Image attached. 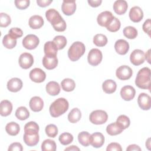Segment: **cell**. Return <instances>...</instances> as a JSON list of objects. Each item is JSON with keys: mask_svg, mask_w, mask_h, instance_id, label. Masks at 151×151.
<instances>
[{"mask_svg": "<svg viewBox=\"0 0 151 151\" xmlns=\"http://www.w3.org/2000/svg\"><path fill=\"white\" fill-rule=\"evenodd\" d=\"M39 129V126L35 122L31 121L25 124L23 139L27 145L32 147L37 145L40 139Z\"/></svg>", "mask_w": 151, "mask_h": 151, "instance_id": "1", "label": "cell"}, {"mask_svg": "<svg viewBox=\"0 0 151 151\" xmlns=\"http://www.w3.org/2000/svg\"><path fill=\"white\" fill-rule=\"evenodd\" d=\"M150 69L148 67L141 68L137 74L135 84L140 88L150 90Z\"/></svg>", "mask_w": 151, "mask_h": 151, "instance_id": "2", "label": "cell"}, {"mask_svg": "<svg viewBox=\"0 0 151 151\" xmlns=\"http://www.w3.org/2000/svg\"><path fill=\"white\" fill-rule=\"evenodd\" d=\"M69 107L68 101L63 97L55 100L50 106V113L53 117H57L65 113Z\"/></svg>", "mask_w": 151, "mask_h": 151, "instance_id": "3", "label": "cell"}, {"mask_svg": "<svg viewBox=\"0 0 151 151\" xmlns=\"http://www.w3.org/2000/svg\"><path fill=\"white\" fill-rule=\"evenodd\" d=\"M85 51V45L83 42H74L68 50V57L71 61H76L84 54Z\"/></svg>", "mask_w": 151, "mask_h": 151, "instance_id": "4", "label": "cell"}, {"mask_svg": "<svg viewBox=\"0 0 151 151\" xmlns=\"http://www.w3.org/2000/svg\"><path fill=\"white\" fill-rule=\"evenodd\" d=\"M108 119L107 113L101 110H96L93 111L89 116L91 123L94 124H102L105 123Z\"/></svg>", "mask_w": 151, "mask_h": 151, "instance_id": "5", "label": "cell"}, {"mask_svg": "<svg viewBox=\"0 0 151 151\" xmlns=\"http://www.w3.org/2000/svg\"><path fill=\"white\" fill-rule=\"evenodd\" d=\"M45 17L47 19L51 24L53 27L64 20L59 12L53 8L49 9L45 12Z\"/></svg>", "mask_w": 151, "mask_h": 151, "instance_id": "6", "label": "cell"}, {"mask_svg": "<svg viewBox=\"0 0 151 151\" xmlns=\"http://www.w3.org/2000/svg\"><path fill=\"white\" fill-rule=\"evenodd\" d=\"M102 58V52L97 48L91 49L88 52L87 56V60L88 63L93 66H96L99 65L101 63Z\"/></svg>", "mask_w": 151, "mask_h": 151, "instance_id": "7", "label": "cell"}, {"mask_svg": "<svg viewBox=\"0 0 151 151\" xmlns=\"http://www.w3.org/2000/svg\"><path fill=\"white\" fill-rule=\"evenodd\" d=\"M39 42V38L34 34H28L22 40V45L28 50L35 49L38 45Z\"/></svg>", "mask_w": 151, "mask_h": 151, "instance_id": "8", "label": "cell"}, {"mask_svg": "<svg viewBox=\"0 0 151 151\" xmlns=\"http://www.w3.org/2000/svg\"><path fill=\"white\" fill-rule=\"evenodd\" d=\"M114 17L111 12L106 11L99 14L97 18V21L100 26L107 27L112 21Z\"/></svg>", "mask_w": 151, "mask_h": 151, "instance_id": "9", "label": "cell"}, {"mask_svg": "<svg viewBox=\"0 0 151 151\" xmlns=\"http://www.w3.org/2000/svg\"><path fill=\"white\" fill-rule=\"evenodd\" d=\"M130 60L134 65H139L143 64L145 60V52L139 49L133 50L130 54Z\"/></svg>", "mask_w": 151, "mask_h": 151, "instance_id": "10", "label": "cell"}, {"mask_svg": "<svg viewBox=\"0 0 151 151\" xmlns=\"http://www.w3.org/2000/svg\"><path fill=\"white\" fill-rule=\"evenodd\" d=\"M19 66L24 69L30 68L34 63L33 56L28 52H24L21 54L18 60Z\"/></svg>", "mask_w": 151, "mask_h": 151, "instance_id": "11", "label": "cell"}, {"mask_svg": "<svg viewBox=\"0 0 151 151\" xmlns=\"http://www.w3.org/2000/svg\"><path fill=\"white\" fill-rule=\"evenodd\" d=\"M132 74V68L126 65L120 66L116 71V77L121 80H126L130 78Z\"/></svg>", "mask_w": 151, "mask_h": 151, "instance_id": "12", "label": "cell"}, {"mask_svg": "<svg viewBox=\"0 0 151 151\" xmlns=\"http://www.w3.org/2000/svg\"><path fill=\"white\" fill-rule=\"evenodd\" d=\"M29 76L32 81L40 83L43 82L45 80L46 74L41 68H35L31 70Z\"/></svg>", "mask_w": 151, "mask_h": 151, "instance_id": "13", "label": "cell"}, {"mask_svg": "<svg viewBox=\"0 0 151 151\" xmlns=\"http://www.w3.org/2000/svg\"><path fill=\"white\" fill-rule=\"evenodd\" d=\"M137 103L142 110H148L151 107V98L147 94L142 93L138 96Z\"/></svg>", "mask_w": 151, "mask_h": 151, "instance_id": "14", "label": "cell"}, {"mask_svg": "<svg viewBox=\"0 0 151 151\" xmlns=\"http://www.w3.org/2000/svg\"><path fill=\"white\" fill-rule=\"evenodd\" d=\"M104 143V137L100 132H94L91 134L90 139V145L95 148L101 147Z\"/></svg>", "mask_w": 151, "mask_h": 151, "instance_id": "15", "label": "cell"}, {"mask_svg": "<svg viewBox=\"0 0 151 151\" xmlns=\"http://www.w3.org/2000/svg\"><path fill=\"white\" fill-rule=\"evenodd\" d=\"M136 90L131 86H125L121 88L120 96L125 101H130L135 96Z\"/></svg>", "mask_w": 151, "mask_h": 151, "instance_id": "16", "label": "cell"}, {"mask_svg": "<svg viewBox=\"0 0 151 151\" xmlns=\"http://www.w3.org/2000/svg\"><path fill=\"white\" fill-rule=\"evenodd\" d=\"M61 9L63 12L67 16L73 15L76 9V4L75 1H63Z\"/></svg>", "mask_w": 151, "mask_h": 151, "instance_id": "17", "label": "cell"}, {"mask_svg": "<svg viewBox=\"0 0 151 151\" xmlns=\"http://www.w3.org/2000/svg\"><path fill=\"white\" fill-rule=\"evenodd\" d=\"M143 17V12L142 9L137 6L132 7L129 11V18L134 22H140Z\"/></svg>", "mask_w": 151, "mask_h": 151, "instance_id": "18", "label": "cell"}, {"mask_svg": "<svg viewBox=\"0 0 151 151\" xmlns=\"http://www.w3.org/2000/svg\"><path fill=\"white\" fill-rule=\"evenodd\" d=\"M114 48L119 54L125 55L129 50V44L126 40L120 39L116 41Z\"/></svg>", "mask_w": 151, "mask_h": 151, "instance_id": "19", "label": "cell"}, {"mask_svg": "<svg viewBox=\"0 0 151 151\" xmlns=\"http://www.w3.org/2000/svg\"><path fill=\"white\" fill-rule=\"evenodd\" d=\"M30 109L35 112L41 111L44 107L42 99L38 96H34L31 99L29 103Z\"/></svg>", "mask_w": 151, "mask_h": 151, "instance_id": "20", "label": "cell"}, {"mask_svg": "<svg viewBox=\"0 0 151 151\" xmlns=\"http://www.w3.org/2000/svg\"><path fill=\"white\" fill-rule=\"evenodd\" d=\"M22 87V81L18 78H12L7 83V88L11 92H17Z\"/></svg>", "mask_w": 151, "mask_h": 151, "instance_id": "21", "label": "cell"}, {"mask_svg": "<svg viewBox=\"0 0 151 151\" xmlns=\"http://www.w3.org/2000/svg\"><path fill=\"white\" fill-rule=\"evenodd\" d=\"M43 66L47 70H52L58 65V59L57 57H51L44 55L42 58Z\"/></svg>", "mask_w": 151, "mask_h": 151, "instance_id": "22", "label": "cell"}, {"mask_svg": "<svg viewBox=\"0 0 151 151\" xmlns=\"http://www.w3.org/2000/svg\"><path fill=\"white\" fill-rule=\"evenodd\" d=\"M113 9L118 15L124 14L128 8L127 3L124 0H117L113 4Z\"/></svg>", "mask_w": 151, "mask_h": 151, "instance_id": "23", "label": "cell"}, {"mask_svg": "<svg viewBox=\"0 0 151 151\" xmlns=\"http://www.w3.org/2000/svg\"><path fill=\"white\" fill-rule=\"evenodd\" d=\"M58 48L53 41H47L45 43L44 51L47 56L57 57Z\"/></svg>", "mask_w": 151, "mask_h": 151, "instance_id": "24", "label": "cell"}, {"mask_svg": "<svg viewBox=\"0 0 151 151\" xmlns=\"http://www.w3.org/2000/svg\"><path fill=\"white\" fill-rule=\"evenodd\" d=\"M44 19L40 15H35L30 17L29 19V25L34 29H39L44 25Z\"/></svg>", "mask_w": 151, "mask_h": 151, "instance_id": "25", "label": "cell"}, {"mask_svg": "<svg viewBox=\"0 0 151 151\" xmlns=\"http://www.w3.org/2000/svg\"><path fill=\"white\" fill-rule=\"evenodd\" d=\"M12 110V104L11 101L7 100H4L0 104V114L2 116H7L9 115Z\"/></svg>", "mask_w": 151, "mask_h": 151, "instance_id": "26", "label": "cell"}, {"mask_svg": "<svg viewBox=\"0 0 151 151\" xmlns=\"http://www.w3.org/2000/svg\"><path fill=\"white\" fill-rule=\"evenodd\" d=\"M46 91L51 96H57L60 92V86L58 83L54 81L48 82L46 85Z\"/></svg>", "mask_w": 151, "mask_h": 151, "instance_id": "27", "label": "cell"}, {"mask_svg": "<svg viewBox=\"0 0 151 151\" xmlns=\"http://www.w3.org/2000/svg\"><path fill=\"white\" fill-rule=\"evenodd\" d=\"M117 88V84L116 82L111 79L105 80L102 84V88L107 94L113 93Z\"/></svg>", "mask_w": 151, "mask_h": 151, "instance_id": "28", "label": "cell"}, {"mask_svg": "<svg viewBox=\"0 0 151 151\" xmlns=\"http://www.w3.org/2000/svg\"><path fill=\"white\" fill-rule=\"evenodd\" d=\"M123 129L116 122L109 124L106 127L107 133L110 136H115L120 134Z\"/></svg>", "mask_w": 151, "mask_h": 151, "instance_id": "29", "label": "cell"}, {"mask_svg": "<svg viewBox=\"0 0 151 151\" xmlns=\"http://www.w3.org/2000/svg\"><path fill=\"white\" fill-rule=\"evenodd\" d=\"M5 130L8 134L11 136H16L19 132L20 127L18 123L14 122H11L6 125Z\"/></svg>", "mask_w": 151, "mask_h": 151, "instance_id": "30", "label": "cell"}, {"mask_svg": "<svg viewBox=\"0 0 151 151\" xmlns=\"http://www.w3.org/2000/svg\"><path fill=\"white\" fill-rule=\"evenodd\" d=\"M61 85L63 90L68 92L73 91L76 87V83L74 81L69 78H64L63 80H62Z\"/></svg>", "mask_w": 151, "mask_h": 151, "instance_id": "31", "label": "cell"}, {"mask_svg": "<svg viewBox=\"0 0 151 151\" xmlns=\"http://www.w3.org/2000/svg\"><path fill=\"white\" fill-rule=\"evenodd\" d=\"M81 117V113L78 108L73 109L68 114V119L70 122L76 123L78 122Z\"/></svg>", "mask_w": 151, "mask_h": 151, "instance_id": "32", "label": "cell"}, {"mask_svg": "<svg viewBox=\"0 0 151 151\" xmlns=\"http://www.w3.org/2000/svg\"><path fill=\"white\" fill-rule=\"evenodd\" d=\"M16 117L21 120L27 119L29 116V112L27 107L24 106L19 107L15 111Z\"/></svg>", "mask_w": 151, "mask_h": 151, "instance_id": "33", "label": "cell"}, {"mask_svg": "<svg viewBox=\"0 0 151 151\" xmlns=\"http://www.w3.org/2000/svg\"><path fill=\"white\" fill-rule=\"evenodd\" d=\"M91 134L87 132H81L78 134V140L83 146L87 147L90 145V139Z\"/></svg>", "mask_w": 151, "mask_h": 151, "instance_id": "34", "label": "cell"}, {"mask_svg": "<svg viewBox=\"0 0 151 151\" xmlns=\"http://www.w3.org/2000/svg\"><path fill=\"white\" fill-rule=\"evenodd\" d=\"M2 44L5 48L12 49L17 45V40L11 37L9 34H6L3 38Z\"/></svg>", "mask_w": 151, "mask_h": 151, "instance_id": "35", "label": "cell"}, {"mask_svg": "<svg viewBox=\"0 0 151 151\" xmlns=\"http://www.w3.org/2000/svg\"><path fill=\"white\" fill-rule=\"evenodd\" d=\"M42 151H55L56 150V143L51 139H45L41 145Z\"/></svg>", "mask_w": 151, "mask_h": 151, "instance_id": "36", "label": "cell"}, {"mask_svg": "<svg viewBox=\"0 0 151 151\" xmlns=\"http://www.w3.org/2000/svg\"><path fill=\"white\" fill-rule=\"evenodd\" d=\"M93 43L97 47H104L107 43V38L104 34H97L93 38Z\"/></svg>", "mask_w": 151, "mask_h": 151, "instance_id": "37", "label": "cell"}, {"mask_svg": "<svg viewBox=\"0 0 151 151\" xmlns=\"http://www.w3.org/2000/svg\"><path fill=\"white\" fill-rule=\"evenodd\" d=\"M123 34L124 35L129 39H134L137 35V29L132 26L126 27L123 29Z\"/></svg>", "mask_w": 151, "mask_h": 151, "instance_id": "38", "label": "cell"}, {"mask_svg": "<svg viewBox=\"0 0 151 151\" xmlns=\"http://www.w3.org/2000/svg\"><path fill=\"white\" fill-rule=\"evenodd\" d=\"M116 123L123 129H126L130 126V121L129 118L124 114L120 115L118 117L116 120Z\"/></svg>", "mask_w": 151, "mask_h": 151, "instance_id": "39", "label": "cell"}, {"mask_svg": "<svg viewBox=\"0 0 151 151\" xmlns=\"http://www.w3.org/2000/svg\"><path fill=\"white\" fill-rule=\"evenodd\" d=\"M52 41L57 46L58 50L63 49L67 44V39L63 35H57L55 37Z\"/></svg>", "mask_w": 151, "mask_h": 151, "instance_id": "40", "label": "cell"}, {"mask_svg": "<svg viewBox=\"0 0 151 151\" xmlns=\"http://www.w3.org/2000/svg\"><path fill=\"white\" fill-rule=\"evenodd\" d=\"M58 140L63 145H67L73 141V136L71 133L64 132L60 135Z\"/></svg>", "mask_w": 151, "mask_h": 151, "instance_id": "41", "label": "cell"}, {"mask_svg": "<svg viewBox=\"0 0 151 151\" xmlns=\"http://www.w3.org/2000/svg\"><path fill=\"white\" fill-rule=\"evenodd\" d=\"M121 23L119 19H117L116 17H114L112 21L110 22V24L106 27L107 29L109 30L110 32H114L117 31L120 28Z\"/></svg>", "mask_w": 151, "mask_h": 151, "instance_id": "42", "label": "cell"}, {"mask_svg": "<svg viewBox=\"0 0 151 151\" xmlns=\"http://www.w3.org/2000/svg\"><path fill=\"white\" fill-rule=\"evenodd\" d=\"M46 134L50 137H55L58 134V129L55 124H50L46 126L45 129Z\"/></svg>", "mask_w": 151, "mask_h": 151, "instance_id": "43", "label": "cell"}, {"mask_svg": "<svg viewBox=\"0 0 151 151\" xmlns=\"http://www.w3.org/2000/svg\"><path fill=\"white\" fill-rule=\"evenodd\" d=\"M11 22V19L9 15L6 13L1 12L0 14V26L1 27H6Z\"/></svg>", "mask_w": 151, "mask_h": 151, "instance_id": "44", "label": "cell"}, {"mask_svg": "<svg viewBox=\"0 0 151 151\" xmlns=\"http://www.w3.org/2000/svg\"><path fill=\"white\" fill-rule=\"evenodd\" d=\"M8 34L13 38L17 40V38H20L22 36L23 32L20 28L17 27H14V28H11L9 30Z\"/></svg>", "mask_w": 151, "mask_h": 151, "instance_id": "45", "label": "cell"}, {"mask_svg": "<svg viewBox=\"0 0 151 151\" xmlns=\"http://www.w3.org/2000/svg\"><path fill=\"white\" fill-rule=\"evenodd\" d=\"M15 5L19 9H25L29 6L30 1L29 0H15Z\"/></svg>", "mask_w": 151, "mask_h": 151, "instance_id": "46", "label": "cell"}, {"mask_svg": "<svg viewBox=\"0 0 151 151\" xmlns=\"http://www.w3.org/2000/svg\"><path fill=\"white\" fill-rule=\"evenodd\" d=\"M107 151H113V150H116V151H122V149L121 147V145L116 142H113L108 145L107 148H106Z\"/></svg>", "mask_w": 151, "mask_h": 151, "instance_id": "47", "label": "cell"}, {"mask_svg": "<svg viewBox=\"0 0 151 151\" xmlns=\"http://www.w3.org/2000/svg\"><path fill=\"white\" fill-rule=\"evenodd\" d=\"M22 150H23V147L22 145L18 142H15V143H11L9 145L8 149V151H22Z\"/></svg>", "mask_w": 151, "mask_h": 151, "instance_id": "48", "label": "cell"}, {"mask_svg": "<svg viewBox=\"0 0 151 151\" xmlns=\"http://www.w3.org/2000/svg\"><path fill=\"white\" fill-rule=\"evenodd\" d=\"M150 28H151V20L150 19H147L143 23L142 28L144 32L147 34L149 37H150Z\"/></svg>", "mask_w": 151, "mask_h": 151, "instance_id": "49", "label": "cell"}, {"mask_svg": "<svg viewBox=\"0 0 151 151\" xmlns=\"http://www.w3.org/2000/svg\"><path fill=\"white\" fill-rule=\"evenodd\" d=\"M52 1L51 0H37V3L38 6L41 7H45L48 6Z\"/></svg>", "mask_w": 151, "mask_h": 151, "instance_id": "50", "label": "cell"}, {"mask_svg": "<svg viewBox=\"0 0 151 151\" xmlns=\"http://www.w3.org/2000/svg\"><path fill=\"white\" fill-rule=\"evenodd\" d=\"M88 4L92 7H97L100 6L102 2L101 0H88Z\"/></svg>", "mask_w": 151, "mask_h": 151, "instance_id": "51", "label": "cell"}, {"mask_svg": "<svg viewBox=\"0 0 151 151\" xmlns=\"http://www.w3.org/2000/svg\"><path fill=\"white\" fill-rule=\"evenodd\" d=\"M127 151H132V150H136V151H140L141 150V148L137 145L135 144H133V145H129L127 149H126Z\"/></svg>", "mask_w": 151, "mask_h": 151, "instance_id": "52", "label": "cell"}, {"mask_svg": "<svg viewBox=\"0 0 151 151\" xmlns=\"http://www.w3.org/2000/svg\"><path fill=\"white\" fill-rule=\"evenodd\" d=\"M64 150H65V151H66V150H73V151L78 150H78H80V149H79L77 146H76L72 145V146H69V147L65 148V149H64Z\"/></svg>", "mask_w": 151, "mask_h": 151, "instance_id": "53", "label": "cell"}, {"mask_svg": "<svg viewBox=\"0 0 151 151\" xmlns=\"http://www.w3.org/2000/svg\"><path fill=\"white\" fill-rule=\"evenodd\" d=\"M145 59H146V60L148 61L149 63H150V50L149 49L147 52L146 53V54H145Z\"/></svg>", "mask_w": 151, "mask_h": 151, "instance_id": "54", "label": "cell"}, {"mask_svg": "<svg viewBox=\"0 0 151 151\" xmlns=\"http://www.w3.org/2000/svg\"><path fill=\"white\" fill-rule=\"evenodd\" d=\"M149 140H150V138H149L147 139V142H146V146L148 148V149H150V148H149V146H150V142H149Z\"/></svg>", "mask_w": 151, "mask_h": 151, "instance_id": "55", "label": "cell"}]
</instances>
